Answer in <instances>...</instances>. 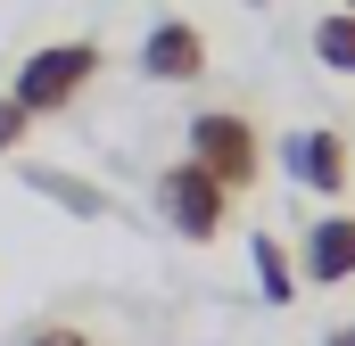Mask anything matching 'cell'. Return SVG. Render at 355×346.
I'll list each match as a JSON object with an SVG mask.
<instances>
[{"instance_id": "14", "label": "cell", "mask_w": 355, "mask_h": 346, "mask_svg": "<svg viewBox=\"0 0 355 346\" xmlns=\"http://www.w3.org/2000/svg\"><path fill=\"white\" fill-rule=\"evenodd\" d=\"M339 8H347V17H355V0H339Z\"/></svg>"}, {"instance_id": "10", "label": "cell", "mask_w": 355, "mask_h": 346, "mask_svg": "<svg viewBox=\"0 0 355 346\" xmlns=\"http://www.w3.org/2000/svg\"><path fill=\"white\" fill-rule=\"evenodd\" d=\"M25 132H33V107L0 91V157H17V149H25Z\"/></svg>"}, {"instance_id": "12", "label": "cell", "mask_w": 355, "mask_h": 346, "mask_svg": "<svg viewBox=\"0 0 355 346\" xmlns=\"http://www.w3.org/2000/svg\"><path fill=\"white\" fill-rule=\"evenodd\" d=\"M322 346H355V313H347V322H339V330H331Z\"/></svg>"}, {"instance_id": "3", "label": "cell", "mask_w": 355, "mask_h": 346, "mask_svg": "<svg viewBox=\"0 0 355 346\" xmlns=\"http://www.w3.org/2000/svg\"><path fill=\"white\" fill-rule=\"evenodd\" d=\"M157 215H166V231H174V239L207 248V239H223V223H232V190H223L207 165L174 157V165L157 173Z\"/></svg>"}, {"instance_id": "8", "label": "cell", "mask_w": 355, "mask_h": 346, "mask_svg": "<svg viewBox=\"0 0 355 346\" xmlns=\"http://www.w3.org/2000/svg\"><path fill=\"white\" fill-rule=\"evenodd\" d=\"M25 181H33V190H42V198H58V206H67V215H83V223H99V215H107V198H99V190H91L83 173H58V165H33V173H25Z\"/></svg>"}, {"instance_id": "1", "label": "cell", "mask_w": 355, "mask_h": 346, "mask_svg": "<svg viewBox=\"0 0 355 346\" xmlns=\"http://www.w3.org/2000/svg\"><path fill=\"white\" fill-rule=\"evenodd\" d=\"M99 42H42V50H25L17 58V75H8V99H25L33 107V124L42 116H67L91 83H99Z\"/></svg>"}, {"instance_id": "11", "label": "cell", "mask_w": 355, "mask_h": 346, "mask_svg": "<svg viewBox=\"0 0 355 346\" xmlns=\"http://www.w3.org/2000/svg\"><path fill=\"white\" fill-rule=\"evenodd\" d=\"M25 346H99L83 330V322H33V330H25Z\"/></svg>"}, {"instance_id": "4", "label": "cell", "mask_w": 355, "mask_h": 346, "mask_svg": "<svg viewBox=\"0 0 355 346\" xmlns=\"http://www.w3.org/2000/svg\"><path fill=\"white\" fill-rule=\"evenodd\" d=\"M281 165H289L297 190H314V198H347V181H355V140L339 132V124H306V132L281 140Z\"/></svg>"}, {"instance_id": "6", "label": "cell", "mask_w": 355, "mask_h": 346, "mask_svg": "<svg viewBox=\"0 0 355 346\" xmlns=\"http://www.w3.org/2000/svg\"><path fill=\"white\" fill-rule=\"evenodd\" d=\"M141 75H149V83H198V75H207V33H198L190 17L149 25V42H141Z\"/></svg>"}, {"instance_id": "13", "label": "cell", "mask_w": 355, "mask_h": 346, "mask_svg": "<svg viewBox=\"0 0 355 346\" xmlns=\"http://www.w3.org/2000/svg\"><path fill=\"white\" fill-rule=\"evenodd\" d=\"M248 8H272V0H248Z\"/></svg>"}, {"instance_id": "9", "label": "cell", "mask_w": 355, "mask_h": 346, "mask_svg": "<svg viewBox=\"0 0 355 346\" xmlns=\"http://www.w3.org/2000/svg\"><path fill=\"white\" fill-rule=\"evenodd\" d=\"M314 58H322L331 75H355V17H347V8L314 17Z\"/></svg>"}, {"instance_id": "5", "label": "cell", "mask_w": 355, "mask_h": 346, "mask_svg": "<svg viewBox=\"0 0 355 346\" xmlns=\"http://www.w3.org/2000/svg\"><path fill=\"white\" fill-rule=\"evenodd\" d=\"M297 280L306 289H347L355 280V215H314L306 239H297Z\"/></svg>"}, {"instance_id": "2", "label": "cell", "mask_w": 355, "mask_h": 346, "mask_svg": "<svg viewBox=\"0 0 355 346\" xmlns=\"http://www.w3.org/2000/svg\"><path fill=\"white\" fill-rule=\"evenodd\" d=\"M190 165H207L232 198H248L257 181H265V132H257V116H240V107H198L190 116V149H182Z\"/></svg>"}, {"instance_id": "7", "label": "cell", "mask_w": 355, "mask_h": 346, "mask_svg": "<svg viewBox=\"0 0 355 346\" xmlns=\"http://www.w3.org/2000/svg\"><path fill=\"white\" fill-rule=\"evenodd\" d=\"M248 264H257V289H265V305H297V256H289L272 231H248Z\"/></svg>"}]
</instances>
